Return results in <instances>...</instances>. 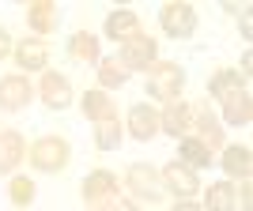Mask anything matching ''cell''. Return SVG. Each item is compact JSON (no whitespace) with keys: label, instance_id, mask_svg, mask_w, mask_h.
Segmentation results:
<instances>
[{"label":"cell","instance_id":"obj_1","mask_svg":"<svg viewBox=\"0 0 253 211\" xmlns=\"http://www.w3.org/2000/svg\"><path fill=\"white\" fill-rule=\"evenodd\" d=\"M27 162H31L38 174H57L72 162V147L64 136H42L27 147Z\"/></svg>","mask_w":253,"mask_h":211},{"label":"cell","instance_id":"obj_2","mask_svg":"<svg viewBox=\"0 0 253 211\" xmlns=\"http://www.w3.org/2000/svg\"><path fill=\"white\" fill-rule=\"evenodd\" d=\"M148 95L155 98V102H174V98H181V87H185V72H181L174 61H155L148 68Z\"/></svg>","mask_w":253,"mask_h":211},{"label":"cell","instance_id":"obj_3","mask_svg":"<svg viewBox=\"0 0 253 211\" xmlns=\"http://www.w3.org/2000/svg\"><path fill=\"white\" fill-rule=\"evenodd\" d=\"M128 189L132 200H144V204H159L167 192H163V181H159V170L151 162H132L125 170V181H121Z\"/></svg>","mask_w":253,"mask_h":211},{"label":"cell","instance_id":"obj_4","mask_svg":"<svg viewBox=\"0 0 253 211\" xmlns=\"http://www.w3.org/2000/svg\"><path fill=\"white\" fill-rule=\"evenodd\" d=\"M159 181H163V192H170L174 200H193V196L201 192V177H197V170L181 166L178 158L159 170Z\"/></svg>","mask_w":253,"mask_h":211},{"label":"cell","instance_id":"obj_5","mask_svg":"<svg viewBox=\"0 0 253 211\" xmlns=\"http://www.w3.org/2000/svg\"><path fill=\"white\" fill-rule=\"evenodd\" d=\"M159 27L170 34V38H193L197 34V8L193 4H181V0H170L159 8Z\"/></svg>","mask_w":253,"mask_h":211},{"label":"cell","instance_id":"obj_6","mask_svg":"<svg viewBox=\"0 0 253 211\" xmlns=\"http://www.w3.org/2000/svg\"><path fill=\"white\" fill-rule=\"evenodd\" d=\"M193 117H197V106L185 102V98H174L159 109V132H167V136L181 140L193 132Z\"/></svg>","mask_w":253,"mask_h":211},{"label":"cell","instance_id":"obj_7","mask_svg":"<svg viewBox=\"0 0 253 211\" xmlns=\"http://www.w3.org/2000/svg\"><path fill=\"white\" fill-rule=\"evenodd\" d=\"M189 136H197L211 155L227 147V140H223V125H219V117L208 109V102H197V117H193V132H189Z\"/></svg>","mask_w":253,"mask_h":211},{"label":"cell","instance_id":"obj_8","mask_svg":"<svg viewBox=\"0 0 253 211\" xmlns=\"http://www.w3.org/2000/svg\"><path fill=\"white\" fill-rule=\"evenodd\" d=\"M34 98V83L27 79V75H4L0 79V109L4 113H19V109H27Z\"/></svg>","mask_w":253,"mask_h":211},{"label":"cell","instance_id":"obj_9","mask_svg":"<svg viewBox=\"0 0 253 211\" xmlns=\"http://www.w3.org/2000/svg\"><path fill=\"white\" fill-rule=\"evenodd\" d=\"M117 61L125 64L128 72H136V68H144V72H148L151 64L159 61V45H155V38H148V34H140V38L125 42L121 49H117Z\"/></svg>","mask_w":253,"mask_h":211},{"label":"cell","instance_id":"obj_10","mask_svg":"<svg viewBox=\"0 0 253 211\" xmlns=\"http://www.w3.org/2000/svg\"><path fill=\"white\" fill-rule=\"evenodd\" d=\"M34 95H42V102L49 106V109H68V106H72V83H68V75L45 68L38 87H34Z\"/></svg>","mask_w":253,"mask_h":211},{"label":"cell","instance_id":"obj_11","mask_svg":"<svg viewBox=\"0 0 253 211\" xmlns=\"http://www.w3.org/2000/svg\"><path fill=\"white\" fill-rule=\"evenodd\" d=\"M11 53H15L19 75H27V72H45V64H49V42H42V38H23L19 45H11Z\"/></svg>","mask_w":253,"mask_h":211},{"label":"cell","instance_id":"obj_12","mask_svg":"<svg viewBox=\"0 0 253 211\" xmlns=\"http://www.w3.org/2000/svg\"><path fill=\"white\" fill-rule=\"evenodd\" d=\"M106 38L110 42H117V45H125V42H132V38H140L144 34V27H140V15L136 11H128V8H117V11H110L106 15Z\"/></svg>","mask_w":253,"mask_h":211},{"label":"cell","instance_id":"obj_13","mask_svg":"<svg viewBox=\"0 0 253 211\" xmlns=\"http://www.w3.org/2000/svg\"><path fill=\"white\" fill-rule=\"evenodd\" d=\"M125 125H128V136H132V140L148 143L151 136H159V109L148 106V102H136L125 113Z\"/></svg>","mask_w":253,"mask_h":211},{"label":"cell","instance_id":"obj_14","mask_svg":"<svg viewBox=\"0 0 253 211\" xmlns=\"http://www.w3.org/2000/svg\"><path fill=\"white\" fill-rule=\"evenodd\" d=\"M117 192H121V185H117V174H110V170H95V174H87V177H84L87 208H98V204L114 200Z\"/></svg>","mask_w":253,"mask_h":211},{"label":"cell","instance_id":"obj_15","mask_svg":"<svg viewBox=\"0 0 253 211\" xmlns=\"http://www.w3.org/2000/svg\"><path fill=\"white\" fill-rule=\"evenodd\" d=\"M57 19H61V11H57L53 0H34V4H27V27L34 31V38L45 42V34L57 31Z\"/></svg>","mask_w":253,"mask_h":211},{"label":"cell","instance_id":"obj_16","mask_svg":"<svg viewBox=\"0 0 253 211\" xmlns=\"http://www.w3.org/2000/svg\"><path fill=\"white\" fill-rule=\"evenodd\" d=\"M27 158V140L15 132V128H4L0 132V174H15L19 170V162Z\"/></svg>","mask_w":253,"mask_h":211},{"label":"cell","instance_id":"obj_17","mask_svg":"<svg viewBox=\"0 0 253 211\" xmlns=\"http://www.w3.org/2000/svg\"><path fill=\"white\" fill-rule=\"evenodd\" d=\"M223 125H250L253 121V98L246 87L231 91V95H223Z\"/></svg>","mask_w":253,"mask_h":211},{"label":"cell","instance_id":"obj_18","mask_svg":"<svg viewBox=\"0 0 253 211\" xmlns=\"http://www.w3.org/2000/svg\"><path fill=\"white\" fill-rule=\"evenodd\" d=\"M64 53L72 57V61H80V64H98L102 61V53H98V38L91 31H76V34H68V45H64Z\"/></svg>","mask_w":253,"mask_h":211},{"label":"cell","instance_id":"obj_19","mask_svg":"<svg viewBox=\"0 0 253 211\" xmlns=\"http://www.w3.org/2000/svg\"><path fill=\"white\" fill-rule=\"evenodd\" d=\"M211 151L204 147L197 136H181L178 140V162L181 166H189V170H204V166H211Z\"/></svg>","mask_w":253,"mask_h":211},{"label":"cell","instance_id":"obj_20","mask_svg":"<svg viewBox=\"0 0 253 211\" xmlns=\"http://www.w3.org/2000/svg\"><path fill=\"white\" fill-rule=\"evenodd\" d=\"M95 72H98V91H106V95H110L114 87H125L128 75H132L117 57H102V61L95 64Z\"/></svg>","mask_w":253,"mask_h":211},{"label":"cell","instance_id":"obj_21","mask_svg":"<svg viewBox=\"0 0 253 211\" xmlns=\"http://www.w3.org/2000/svg\"><path fill=\"white\" fill-rule=\"evenodd\" d=\"M80 109H84V117H87V121H95V125L117 113V109H114V98L106 95V91H98V87H95V91H87V95L80 98Z\"/></svg>","mask_w":253,"mask_h":211},{"label":"cell","instance_id":"obj_22","mask_svg":"<svg viewBox=\"0 0 253 211\" xmlns=\"http://www.w3.org/2000/svg\"><path fill=\"white\" fill-rule=\"evenodd\" d=\"M223 170L231 174V177H238V181H250V147H242V143H227L223 147Z\"/></svg>","mask_w":253,"mask_h":211},{"label":"cell","instance_id":"obj_23","mask_svg":"<svg viewBox=\"0 0 253 211\" xmlns=\"http://www.w3.org/2000/svg\"><path fill=\"white\" fill-rule=\"evenodd\" d=\"M234 192H238L234 181H215V185H208L201 208L204 211H234Z\"/></svg>","mask_w":253,"mask_h":211},{"label":"cell","instance_id":"obj_24","mask_svg":"<svg viewBox=\"0 0 253 211\" xmlns=\"http://www.w3.org/2000/svg\"><path fill=\"white\" fill-rule=\"evenodd\" d=\"M121 136H125V128H121L117 113L95 125V147L98 151H117V147H121Z\"/></svg>","mask_w":253,"mask_h":211},{"label":"cell","instance_id":"obj_25","mask_svg":"<svg viewBox=\"0 0 253 211\" xmlns=\"http://www.w3.org/2000/svg\"><path fill=\"white\" fill-rule=\"evenodd\" d=\"M238 87H246V79L238 75V68H219V72L208 79V95L223 98V95H231V91H238Z\"/></svg>","mask_w":253,"mask_h":211},{"label":"cell","instance_id":"obj_26","mask_svg":"<svg viewBox=\"0 0 253 211\" xmlns=\"http://www.w3.org/2000/svg\"><path fill=\"white\" fill-rule=\"evenodd\" d=\"M34 181L31 177H23V174H11V181H8V200L15 204V208H31L34 204Z\"/></svg>","mask_w":253,"mask_h":211},{"label":"cell","instance_id":"obj_27","mask_svg":"<svg viewBox=\"0 0 253 211\" xmlns=\"http://www.w3.org/2000/svg\"><path fill=\"white\" fill-rule=\"evenodd\" d=\"M91 211H136V208H132V200H121V196H114V200L98 204V208H91Z\"/></svg>","mask_w":253,"mask_h":211},{"label":"cell","instance_id":"obj_28","mask_svg":"<svg viewBox=\"0 0 253 211\" xmlns=\"http://www.w3.org/2000/svg\"><path fill=\"white\" fill-rule=\"evenodd\" d=\"M8 53H11V34L4 31V27H0V61H4Z\"/></svg>","mask_w":253,"mask_h":211},{"label":"cell","instance_id":"obj_29","mask_svg":"<svg viewBox=\"0 0 253 211\" xmlns=\"http://www.w3.org/2000/svg\"><path fill=\"white\" fill-rule=\"evenodd\" d=\"M174 211H204V208H201V204H193V200H178Z\"/></svg>","mask_w":253,"mask_h":211},{"label":"cell","instance_id":"obj_30","mask_svg":"<svg viewBox=\"0 0 253 211\" xmlns=\"http://www.w3.org/2000/svg\"><path fill=\"white\" fill-rule=\"evenodd\" d=\"M238 27H242V38H250V8L238 15Z\"/></svg>","mask_w":253,"mask_h":211}]
</instances>
